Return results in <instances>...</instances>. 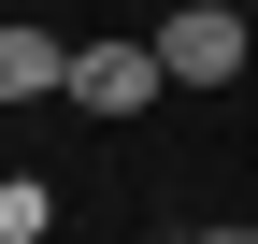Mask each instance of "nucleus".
<instances>
[{
    "label": "nucleus",
    "mask_w": 258,
    "mask_h": 244,
    "mask_svg": "<svg viewBox=\"0 0 258 244\" xmlns=\"http://www.w3.org/2000/svg\"><path fill=\"white\" fill-rule=\"evenodd\" d=\"M144 43H158V72H172V86H244L258 15H244V0H186V15H158Z\"/></svg>",
    "instance_id": "obj_1"
},
{
    "label": "nucleus",
    "mask_w": 258,
    "mask_h": 244,
    "mask_svg": "<svg viewBox=\"0 0 258 244\" xmlns=\"http://www.w3.org/2000/svg\"><path fill=\"white\" fill-rule=\"evenodd\" d=\"M57 101H72V115H158L172 72H158L144 29H115V43H72V86H57Z\"/></svg>",
    "instance_id": "obj_2"
},
{
    "label": "nucleus",
    "mask_w": 258,
    "mask_h": 244,
    "mask_svg": "<svg viewBox=\"0 0 258 244\" xmlns=\"http://www.w3.org/2000/svg\"><path fill=\"white\" fill-rule=\"evenodd\" d=\"M57 86H72V43H57L43 15H0V115L15 101H57Z\"/></svg>",
    "instance_id": "obj_3"
},
{
    "label": "nucleus",
    "mask_w": 258,
    "mask_h": 244,
    "mask_svg": "<svg viewBox=\"0 0 258 244\" xmlns=\"http://www.w3.org/2000/svg\"><path fill=\"white\" fill-rule=\"evenodd\" d=\"M57 230V187H43V172H0V244H43Z\"/></svg>",
    "instance_id": "obj_4"
},
{
    "label": "nucleus",
    "mask_w": 258,
    "mask_h": 244,
    "mask_svg": "<svg viewBox=\"0 0 258 244\" xmlns=\"http://www.w3.org/2000/svg\"><path fill=\"white\" fill-rule=\"evenodd\" d=\"M172 244H258V230H230V216H215V230H172Z\"/></svg>",
    "instance_id": "obj_5"
}]
</instances>
